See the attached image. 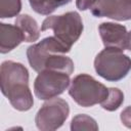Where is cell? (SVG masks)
<instances>
[{"instance_id": "cell-7", "label": "cell", "mask_w": 131, "mask_h": 131, "mask_svg": "<svg viewBox=\"0 0 131 131\" xmlns=\"http://www.w3.org/2000/svg\"><path fill=\"white\" fill-rule=\"evenodd\" d=\"M70 114L69 103L61 98L48 99L35 117V123L41 131H53L60 128Z\"/></svg>"}, {"instance_id": "cell-6", "label": "cell", "mask_w": 131, "mask_h": 131, "mask_svg": "<svg viewBox=\"0 0 131 131\" xmlns=\"http://www.w3.org/2000/svg\"><path fill=\"white\" fill-rule=\"evenodd\" d=\"M70 75L57 70H43L39 72L34 82L35 95L42 100L54 98L69 87Z\"/></svg>"}, {"instance_id": "cell-12", "label": "cell", "mask_w": 131, "mask_h": 131, "mask_svg": "<svg viewBox=\"0 0 131 131\" xmlns=\"http://www.w3.org/2000/svg\"><path fill=\"white\" fill-rule=\"evenodd\" d=\"M72 0H29L31 7L39 14L48 15L57 7L70 3Z\"/></svg>"}, {"instance_id": "cell-13", "label": "cell", "mask_w": 131, "mask_h": 131, "mask_svg": "<svg viewBox=\"0 0 131 131\" xmlns=\"http://www.w3.org/2000/svg\"><path fill=\"white\" fill-rule=\"evenodd\" d=\"M123 101H124V94L120 89L108 88V95L100 103V105L102 108L108 112H114L121 106Z\"/></svg>"}, {"instance_id": "cell-4", "label": "cell", "mask_w": 131, "mask_h": 131, "mask_svg": "<svg viewBox=\"0 0 131 131\" xmlns=\"http://www.w3.org/2000/svg\"><path fill=\"white\" fill-rule=\"evenodd\" d=\"M96 73L110 82L120 81L131 70V58L119 48L105 47L94 59Z\"/></svg>"}, {"instance_id": "cell-8", "label": "cell", "mask_w": 131, "mask_h": 131, "mask_svg": "<svg viewBox=\"0 0 131 131\" xmlns=\"http://www.w3.org/2000/svg\"><path fill=\"white\" fill-rule=\"evenodd\" d=\"M91 13L96 17L129 20L131 19V0H96Z\"/></svg>"}, {"instance_id": "cell-16", "label": "cell", "mask_w": 131, "mask_h": 131, "mask_svg": "<svg viewBox=\"0 0 131 131\" xmlns=\"http://www.w3.org/2000/svg\"><path fill=\"white\" fill-rule=\"evenodd\" d=\"M121 121L124 126L131 129V105L127 106L121 113Z\"/></svg>"}, {"instance_id": "cell-5", "label": "cell", "mask_w": 131, "mask_h": 131, "mask_svg": "<svg viewBox=\"0 0 131 131\" xmlns=\"http://www.w3.org/2000/svg\"><path fill=\"white\" fill-rule=\"evenodd\" d=\"M69 94L79 105L88 107L101 103L108 95V88L93 77L80 74L72 80Z\"/></svg>"}, {"instance_id": "cell-18", "label": "cell", "mask_w": 131, "mask_h": 131, "mask_svg": "<svg viewBox=\"0 0 131 131\" xmlns=\"http://www.w3.org/2000/svg\"><path fill=\"white\" fill-rule=\"evenodd\" d=\"M126 49H128V50H131V32H128V38H127Z\"/></svg>"}, {"instance_id": "cell-2", "label": "cell", "mask_w": 131, "mask_h": 131, "mask_svg": "<svg viewBox=\"0 0 131 131\" xmlns=\"http://www.w3.org/2000/svg\"><path fill=\"white\" fill-rule=\"evenodd\" d=\"M71 49L60 43L55 37H47L27 49V57L31 68L36 72L57 70L71 75L74 72L73 60L62 55Z\"/></svg>"}, {"instance_id": "cell-14", "label": "cell", "mask_w": 131, "mask_h": 131, "mask_svg": "<svg viewBox=\"0 0 131 131\" xmlns=\"http://www.w3.org/2000/svg\"><path fill=\"white\" fill-rule=\"evenodd\" d=\"M71 130L72 131H80V130H98V125L96 121L87 116V115H77L73 118L71 122Z\"/></svg>"}, {"instance_id": "cell-11", "label": "cell", "mask_w": 131, "mask_h": 131, "mask_svg": "<svg viewBox=\"0 0 131 131\" xmlns=\"http://www.w3.org/2000/svg\"><path fill=\"white\" fill-rule=\"evenodd\" d=\"M15 26L24 34L26 42L37 41L40 37V29L37 21L29 14H20L15 19Z\"/></svg>"}, {"instance_id": "cell-10", "label": "cell", "mask_w": 131, "mask_h": 131, "mask_svg": "<svg viewBox=\"0 0 131 131\" xmlns=\"http://www.w3.org/2000/svg\"><path fill=\"white\" fill-rule=\"evenodd\" d=\"M25 41L24 34L18 27L9 24H0V52L7 53Z\"/></svg>"}, {"instance_id": "cell-17", "label": "cell", "mask_w": 131, "mask_h": 131, "mask_svg": "<svg viewBox=\"0 0 131 131\" xmlns=\"http://www.w3.org/2000/svg\"><path fill=\"white\" fill-rule=\"evenodd\" d=\"M95 3H96V0H77L76 1L77 8L80 10L91 9Z\"/></svg>"}, {"instance_id": "cell-15", "label": "cell", "mask_w": 131, "mask_h": 131, "mask_svg": "<svg viewBox=\"0 0 131 131\" xmlns=\"http://www.w3.org/2000/svg\"><path fill=\"white\" fill-rule=\"evenodd\" d=\"M21 9V0H0V17H13Z\"/></svg>"}, {"instance_id": "cell-3", "label": "cell", "mask_w": 131, "mask_h": 131, "mask_svg": "<svg viewBox=\"0 0 131 131\" xmlns=\"http://www.w3.org/2000/svg\"><path fill=\"white\" fill-rule=\"evenodd\" d=\"M51 29L54 37L68 48L78 41L83 32V21L80 14L76 11H69L61 15L46 17L41 26V31Z\"/></svg>"}, {"instance_id": "cell-9", "label": "cell", "mask_w": 131, "mask_h": 131, "mask_svg": "<svg viewBox=\"0 0 131 131\" xmlns=\"http://www.w3.org/2000/svg\"><path fill=\"white\" fill-rule=\"evenodd\" d=\"M98 31L105 47L126 49L128 32L125 26L115 23H102L99 25Z\"/></svg>"}, {"instance_id": "cell-1", "label": "cell", "mask_w": 131, "mask_h": 131, "mask_svg": "<svg viewBox=\"0 0 131 131\" xmlns=\"http://www.w3.org/2000/svg\"><path fill=\"white\" fill-rule=\"evenodd\" d=\"M0 86L13 108L19 112L31 110L34 100L29 87V72L24 64L12 60L3 61L0 68Z\"/></svg>"}]
</instances>
